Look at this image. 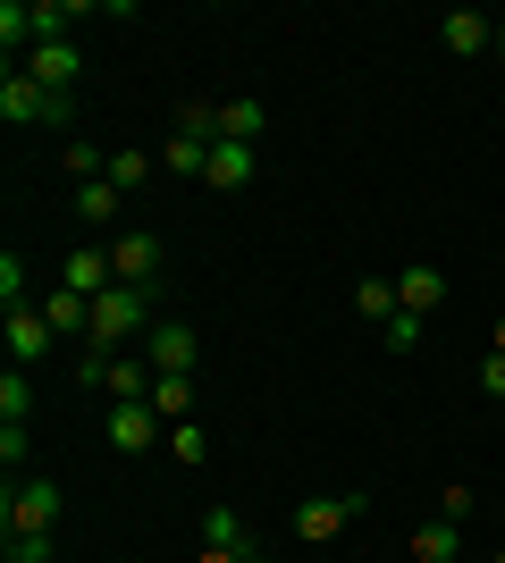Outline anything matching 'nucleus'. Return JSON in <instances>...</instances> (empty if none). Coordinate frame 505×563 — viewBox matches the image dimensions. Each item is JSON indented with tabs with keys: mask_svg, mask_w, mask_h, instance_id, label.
<instances>
[{
	"mask_svg": "<svg viewBox=\"0 0 505 563\" xmlns=\"http://www.w3.org/2000/svg\"><path fill=\"white\" fill-rule=\"evenodd\" d=\"M127 336H152V286H110L94 303V336H85V353H127Z\"/></svg>",
	"mask_w": 505,
	"mask_h": 563,
	"instance_id": "f257e3e1",
	"label": "nucleus"
},
{
	"mask_svg": "<svg viewBox=\"0 0 505 563\" xmlns=\"http://www.w3.org/2000/svg\"><path fill=\"white\" fill-rule=\"evenodd\" d=\"M362 514H371V496H304V505H295V539H304V547H329L337 530H354Z\"/></svg>",
	"mask_w": 505,
	"mask_h": 563,
	"instance_id": "f03ea898",
	"label": "nucleus"
},
{
	"mask_svg": "<svg viewBox=\"0 0 505 563\" xmlns=\"http://www.w3.org/2000/svg\"><path fill=\"white\" fill-rule=\"evenodd\" d=\"M144 362H152L161 378H194V362H202V336H194V320H152Z\"/></svg>",
	"mask_w": 505,
	"mask_h": 563,
	"instance_id": "7ed1b4c3",
	"label": "nucleus"
},
{
	"mask_svg": "<svg viewBox=\"0 0 505 563\" xmlns=\"http://www.w3.org/2000/svg\"><path fill=\"white\" fill-rule=\"evenodd\" d=\"M59 521V488L51 479H18V488L0 496V539H18V530H51Z\"/></svg>",
	"mask_w": 505,
	"mask_h": 563,
	"instance_id": "20e7f679",
	"label": "nucleus"
},
{
	"mask_svg": "<svg viewBox=\"0 0 505 563\" xmlns=\"http://www.w3.org/2000/svg\"><path fill=\"white\" fill-rule=\"evenodd\" d=\"M25 76H34L51 101H68L76 76H85V51H76V43H34V51H25Z\"/></svg>",
	"mask_w": 505,
	"mask_h": 563,
	"instance_id": "39448f33",
	"label": "nucleus"
},
{
	"mask_svg": "<svg viewBox=\"0 0 505 563\" xmlns=\"http://www.w3.org/2000/svg\"><path fill=\"white\" fill-rule=\"evenodd\" d=\"M110 269H119V286H152L161 278V235L152 228H119L110 235Z\"/></svg>",
	"mask_w": 505,
	"mask_h": 563,
	"instance_id": "423d86ee",
	"label": "nucleus"
},
{
	"mask_svg": "<svg viewBox=\"0 0 505 563\" xmlns=\"http://www.w3.org/2000/svg\"><path fill=\"white\" fill-rule=\"evenodd\" d=\"M59 286H68V295H85V303H101V295L119 286V269H110V244H76V253L59 261Z\"/></svg>",
	"mask_w": 505,
	"mask_h": 563,
	"instance_id": "0eeeda50",
	"label": "nucleus"
},
{
	"mask_svg": "<svg viewBox=\"0 0 505 563\" xmlns=\"http://www.w3.org/2000/svg\"><path fill=\"white\" fill-rule=\"evenodd\" d=\"M0 118H9V126H34V118H51V126H59V101H51L25 68H9V76H0Z\"/></svg>",
	"mask_w": 505,
	"mask_h": 563,
	"instance_id": "6e6552de",
	"label": "nucleus"
},
{
	"mask_svg": "<svg viewBox=\"0 0 505 563\" xmlns=\"http://www.w3.org/2000/svg\"><path fill=\"white\" fill-rule=\"evenodd\" d=\"M438 43L455 51V59H481V51L497 43V18H488V9H447V18H438Z\"/></svg>",
	"mask_w": 505,
	"mask_h": 563,
	"instance_id": "1a4fd4ad",
	"label": "nucleus"
},
{
	"mask_svg": "<svg viewBox=\"0 0 505 563\" xmlns=\"http://www.w3.org/2000/svg\"><path fill=\"white\" fill-rule=\"evenodd\" d=\"M253 168H262V152H253V143H211L202 186H211V194H244V186H253Z\"/></svg>",
	"mask_w": 505,
	"mask_h": 563,
	"instance_id": "9d476101",
	"label": "nucleus"
},
{
	"mask_svg": "<svg viewBox=\"0 0 505 563\" xmlns=\"http://www.w3.org/2000/svg\"><path fill=\"white\" fill-rule=\"evenodd\" d=\"M262 135H270V110L253 93H228V101H219V143H253V152H262Z\"/></svg>",
	"mask_w": 505,
	"mask_h": 563,
	"instance_id": "9b49d317",
	"label": "nucleus"
},
{
	"mask_svg": "<svg viewBox=\"0 0 505 563\" xmlns=\"http://www.w3.org/2000/svg\"><path fill=\"white\" fill-rule=\"evenodd\" d=\"M51 345H59V336H51L43 303H18V311H9V353H18V371H25V362H43Z\"/></svg>",
	"mask_w": 505,
	"mask_h": 563,
	"instance_id": "f8f14e48",
	"label": "nucleus"
},
{
	"mask_svg": "<svg viewBox=\"0 0 505 563\" xmlns=\"http://www.w3.org/2000/svg\"><path fill=\"white\" fill-rule=\"evenodd\" d=\"M152 421H161L152 404H110V429H101V438H110V446H119V454H144L152 438H161V429H152Z\"/></svg>",
	"mask_w": 505,
	"mask_h": 563,
	"instance_id": "ddd939ff",
	"label": "nucleus"
},
{
	"mask_svg": "<svg viewBox=\"0 0 505 563\" xmlns=\"http://www.w3.org/2000/svg\"><path fill=\"white\" fill-rule=\"evenodd\" d=\"M34 303H43V320H51V336H59V345H68V336H94V303H85V295H68V286H59V295H34Z\"/></svg>",
	"mask_w": 505,
	"mask_h": 563,
	"instance_id": "4468645a",
	"label": "nucleus"
},
{
	"mask_svg": "<svg viewBox=\"0 0 505 563\" xmlns=\"http://www.w3.org/2000/svg\"><path fill=\"white\" fill-rule=\"evenodd\" d=\"M396 303H405V311H438V303H447V269H430V261L396 269Z\"/></svg>",
	"mask_w": 505,
	"mask_h": 563,
	"instance_id": "2eb2a0df",
	"label": "nucleus"
},
{
	"mask_svg": "<svg viewBox=\"0 0 505 563\" xmlns=\"http://www.w3.org/2000/svg\"><path fill=\"white\" fill-rule=\"evenodd\" d=\"M413 563H463V521H421V530H413Z\"/></svg>",
	"mask_w": 505,
	"mask_h": 563,
	"instance_id": "dca6fc26",
	"label": "nucleus"
},
{
	"mask_svg": "<svg viewBox=\"0 0 505 563\" xmlns=\"http://www.w3.org/2000/svg\"><path fill=\"white\" fill-rule=\"evenodd\" d=\"M119 211H127V194L110 186V177H94V186H76V219H85V228H119Z\"/></svg>",
	"mask_w": 505,
	"mask_h": 563,
	"instance_id": "f3484780",
	"label": "nucleus"
},
{
	"mask_svg": "<svg viewBox=\"0 0 505 563\" xmlns=\"http://www.w3.org/2000/svg\"><path fill=\"white\" fill-rule=\"evenodd\" d=\"M202 547H228V555H253V530H244L237 505H211L202 514Z\"/></svg>",
	"mask_w": 505,
	"mask_h": 563,
	"instance_id": "a211bd4d",
	"label": "nucleus"
},
{
	"mask_svg": "<svg viewBox=\"0 0 505 563\" xmlns=\"http://www.w3.org/2000/svg\"><path fill=\"white\" fill-rule=\"evenodd\" d=\"M152 412H161L168 429L194 421V378H152Z\"/></svg>",
	"mask_w": 505,
	"mask_h": 563,
	"instance_id": "6ab92c4d",
	"label": "nucleus"
},
{
	"mask_svg": "<svg viewBox=\"0 0 505 563\" xmlns=\"http://www.w3.org/2000/svg\"><path fill=\"white\" fill-rule=\"evenodd\" d=\"M161 168H168V177H202V168H211V143L168 135V143H161Z\"/></svg>",
	"mask_w": 505,
	"mask_h": 563,
	"instance_id": "aec40b11",
	"label": "nucleus"
},
{
	"mask_svg": "<svg viewBox=\"0 0 505 563\" xmlns=\"http://www.w3.org/2000/svg\"><path fill=\"white\" fill-rule=\"evenodd\" d=\"M354 311H362V320H380V329H387V320L405 311V303H396V278H362V286H354Z\"/></svg>",
	"mask_w": 505,
	"mask_h": 563,
	"instance_id": "412c9836",
	"label": "nucleus"
},
{
	"mask_svg": "<svg viewBox=\"0 0 505 563\" xmlns=\"http://www.w3.org/2000/svg\"><path fill=\"white\" fill-rule=\"evenodd\" d=\"M168 454H177L186 471H202V463H211V438H202L194 421H177V429H168Z\"/></svg>",
	"mask_w": 505,
	"mask_h": 563,
	"instance_id": "4be33fe9",
	"label": "nucleus"
},
{
	"mask_svg": "<svg viewBox=\"0 0 505 563\" xmlns=\"http://www.w3.org/2000/svg\"><path fill=\"white\" fill-rule=\"evenodd\" d=\"M152 168H161L152 152H110V186H119V194H135V186L152 177Z\"/></svg>",
	"mask_w": 505,
	"mask_h": 563,
	"instance_id": "5701e85b",
	"label": "nucleus"
},
{
	"mask_svg": "<svg viewBox=\"0 0 505 563\" xmlns=\"http://www.w3.org/2000/svg\"><path fill=\"white\" fill-rule=\"evenodd\" d=\"M177 135H194V143H219V101H186V110H177Z\"/></svg>",
	"mask_w": 505,
	"mask_h": 563,
	"instance_id": "b1692460",
	"label": "nucleus"
},
{
	"mask_svg": "<svg viewBox=\"0 0 505 563\" xmlns=\"http://www.w3.org/2000/svg\"><path fill=\"white\" fill-rule=\"evenodd\" d=\"M34 412V387H25V371H9L0 378V421H25Z\"/></svg>",
	"mask_w": 505,
	"mask_h": 563,
	"instance_id": "393cba45",
	"label": "nucleus"
},
{
	"mask_svg": "<svg viewBox=\"0 0 505 563\" xmlns=\"http://www.w3.org/2000/svg\"><path fill=\"white\" fill-rule=\"evenodd\" d=\"M380 345L387 353H413V345H421V311H396V320L380 329Z\"/></svg>",
	"mask_w": 505,
	"mask_h": 563,
	"instance_id": "a878e982",
	"label": "nucleus"
},
{
	"mask_svg": "<svg viewBox=\"0 0 505 563\" xmlns=\"http://www.w3.org/2000/svg\"><path fill=\"white\" fill-rule=\"evenodd\" d=\"M0 303H9V311L34 303V295H25V261H18V253H0Z\"/></svg>",
	"mask_w": 505,
	"mask_h": 563,
	"instance_id": "bb28decb",
	"label": "nucleus"
},
{
	"mask_svg": "<svg viewBox=\"0 0 505 563\" xmlns=\"http://www.w3.org/2000/svg\"><path fill=\"white\" fill-rule=\"evenodd\" d=\"M9 563H51V530H18V539H9Z\"/></svg>",
	"mask_w": 505,
	"mask_h": 563,
	"instance_id": "cd10ccee",
	"label": "nucleus"
},
{
	"mask_svg": "<svg viewBox=\"0 0 505 563\" xmlns=\"http://www.w3.org/2000/svg\"><path fill=\"white\" fill-rule=\"evenodd\" d=\"M472 505H481V488H463V479H455V488H438V514H447V521H472Z\"/></svg>",
	"mask_w": 505,
	"mask_h": 563,
	"instance_id": "c85d7f7f",
	"label": "nucleus"
},
{
	"mask_svg": "<svg viewBox=\"0 0 505 563\" xmlns=\"http://www.w3.org/2000/svg\"><path fill=\"white\" fill-rule=\"evenodd\" d=\"M25 446H34V438H25V421H9V429H0V463H9V471L25 463Z\"/></svg>",
	"mask_w": 505,
	"mask_h": 563,
	"instance_id": "c756f323",
	"label": "nucleus"
},
{
	"mask_svg": "<svg viewBox=\"0 0 505 563\" xmlns=\"http://www.w3.org/2000/svg\"><path fill=\"white\" fill-rule=\"evenodd\" d=\"M481 396L505 404V353H488V362H481Z\"/></svg>",
	"mask_w": 505,
	"mask_h": 563,
	"instance_id": "7c9ffc66",
	"label": "nucleus"
},
{
	"mask_svg": "<svg viewBox=\"0 0 505 563\" xmlns=\"http://www.w3.org/2000/svg\"><path fill=\"white\" fill-rule=\"evenodd\" d=\"M194 563H244V555H228V547H202V555H194Z\"/></svg>",
	"mask_w": 505,
	"mask_h": 563,
	"instance_id": "2f4dec72",
	"label": "nucleus"
},
{
	"mask_svg": "<svg viewBox=\"0 0 505 563\" xmlns=\"http://www.w3.org/2000/svg\"><path fill=\"white\" fill-rule=\"evenodd\" d=\"M488 353H505V311H497V329H488Z\"/></svg>",
	"mask_w": 505,
	"mask_h": 563,
	"instance_id": "473e14b6",
	"label": "nucleus"
},
{
	"mask_svg": "<svg viewBox=\"0 0 505 563\" xmlns=\"http://www.w3.org/2000/svg\"><path fill=\"white\" fill-rule=\"evenodd\" d=\"M497 68H505V18H497Z\"/></svg>",
	"mask_w": 505,
	"mask_h": 563,
	"instance_id": "72a5a7b5",
	"label": "nucleus"
},
{
	"mask_svg": "<svg viewBox=\"0 0 505 563\" xmlns=\"http://www.w3.org/2000/svg\"><path fill=\"white\" fill-rule=\"evenodd\" d=\"M244 563H270V555H262V547H253V555H244Z\"/></svg>",
	"mask_w": 505,
	"mask_h": 563,
	"instance_id": "f704fd0d",
	"label": "nucleus"
},
{
	"mask_svg": "<svg viewBox=\"0 0 505 563\" xmlns=\"http://www.w3.org/2000/svg\"><path fill=\"white\" fill-rule=\"evenodd\" d=\"M488 563H505V547H497V555H488Z\"/></svg>",
	"mask_w": 505,
	"mask_h": 563,
	"instance_id": "c9c22d12",
	"label": "nucleus"
}]
</instances>
